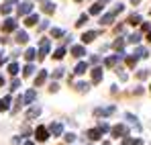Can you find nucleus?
<instances>
[{
    "instance_id": "f257e3e1",
    "label": "nucleus",
    "mask_w": 151,
    "mask_h": 145,
    "mask_svg": "<svg viewBox=\"0 0 151 145\" xmlns=\"http://www.w3.org/2000/svg\"><path fill=\"white\" fill-rule=\"evenodd\" d=\"M123 57H125V53H123V51H119L116 55H110V57H106V61H104V63H106V68H114V66H116V63H119Z\"/></svg>"
},
{
    "instance_id": "f03ea898",
    "label": "nucleus",
    "mask_w": 151,
    "mask_h": 145,
    "mask_svg": "<svg viewBox=\"0 0 151 145\" xmlns=\"http://www.w3.org/2000/svg\"><path fill=\"white\" fill-rule=\"evenodd\" d=\"M49 47H51V43H49V39H43L41 41V47H39V59H45V55L49 53Z\"/></svg>"
},
{
    "instance_id": "7ed1b4c3",
    "label": "nucleus",
    "mask_w": 151,
    "mask_h": 145,
    "mask_svg": "<svg viewBox=\"0 0 151 145\" xmlns=\"http://www.w3.org/2000/svg\"><path fill=\"white\" fill-rule=\"evenodd\" d=\"M35 137H37V141H47V139H49V131H47L45 127H37Z\"/></svg>"
},
{
    "instance_id": "20e7f679",
    "label": "nucleus",
    "mask_w": 151,
    "mask_h": 145,
    "mask_svg": "<svg viewBox=\"0 0 151 145\" xmlns=\"http://www.w3.org/2000/svg\"><path fill=\"white\" fill-rule=\"evenodd\" d=\"M49 133H51V135H55V137H59V135L63 133V125H61V123H51Z\"/></svg>"
},
{
    "instance_id": "39448f33",
    "label": "nucleus",
    "mask_w": 151,
    "mask_h": 145,
    "mask_svg": "<svg viewBox=\"0 0 151 145\" xmlns=\"http://www.w3.org/2000/svg\"><path fill=\"white\" fill-rule=\"evenodd\" d=\"M114 110H116L114 106H106V108H96L94 115H96V117H108V115H112Z\"/></svg>"
},
{
    "instance_id": "423d86ee",
    "label": "nucleus",
    "mask_w": 151,
    "mask_h": 145,
    "mask_svg": "<svg viewBox=\"0 0 151 145\" xmlns=\"http://www.w3.org/2000/svg\"><path fill=\"white\" fill-rule=\"evenodd\" d=\"M110 131H112V135H114V137H125L127 133H129L125 125H116V127H112Z\"/></svg>"
},
{
    "instance_id": "0eeeda50",
    "label": "nucleus",
    "mask_w": 151,
    "mask_h": 145,
    "mask_svg": "<svg viewBox=\"0 0 151 145\" xmlns=\"http://www.w3.org/2000/svg\"><path fill=\"white\" fill-rule=\"evenodd\" d=\"M14 29H17V21H14V19H6L4 25H2V31H4V33H10V31H14Z\"/></svg>"
},
{
    "instance_id": "6e6552de",
    "label": "nucleus",
    "mask_w": 151,
    "mask_h": 145,
    "mask_svg": "<svg viewBox=\"0 0 151 145\" xmlns=\"http://www.w3.org/2000/svg\"><path fill=\"white\" fill-rule=\"evenodd\" d=\"M31 10H33V4H31V2H23V4L19 6V14H21V17H25V14H29Z\"/></svg>"
},
{
    "instance_id": "1a4fd4ad",
    "label": "nucleus",
    "mask_w": 151,
    "mask_h": 145,
    "mask_svg": "<svg viewBox=\"0 0 151 145\" xmlns=\"http://www.w3.org/2000/svg\"><path fill=\"white\" fill-rule=\"evenodd\" d=\"M96 37H98V33H96V31H88V33H84V35H82V41H84V43H92Z\"/></svg>"
},
{
    "instance_id": "9d476101",
    "label": "nucleus",
    "mask_w": 151,
    "mask_h": 145,
    "mask_svg": "<svg viewBox=\"0 0 151 145\" xmlns=\"http://www.w3.org/2000/svg\"><path fill=\"white\" fill-rule=\"evenodd\" d=\"M92 82H94V84L102 82V68H94V70H92Z\"/></svg>"
},
{
    "instance_id": "9b49d317",
    "label": "nucleus",
    "mask_w": 151,
    "mask_h": 145,
    "mask_svg": "<svg viewBox=\"0 0 151 145\" xmlns=\"http://www.w3.org/2000/svg\"><path fill=\"white\" fill-rule=\"evenodd\" d=\"M114 12H108V14H104V17H100V25H110L112 21H114Z\"/></svg>"
},
{
    "instance_id": "f8f14e48",
    "label": "nucleus",
    "mask_w": 151,
    "mask_h": 145,
    "mask_svg": "<svg viewBox=\"0 0 151 145\" xmlns=\"http://www.w3.org/2000/svg\"><path fill=\"white\" fill-rule=\"evenodd\" d=\"M37 23H39V17H37V14H29V17L25 19V25H27V27H35Z\"/></svg>"
},
{
    "instance_id": "ddd939ff",
    "label": "nucleus",
    "mask_w": 151,
    "mask_h": 145,
    "mask_svg": "<svg viewBox=\"0 0 151 145\" xmlns=\"http://www.w3.org/2000/svg\"><path fill=\"white\" fill-rule=\"evenodd\" d=\"M88 137H90L92 141H98V139L102 137V131L100 129H92V131H88Z\"/></svg>"
},
{
    "instance_id": "4468645a",
    "label": "nucleus",
    "mask_w": 151,
    "mask_h": 145,
    "mask_svg": "<svg viewBox=\"0 0 151 145\" xmlns=\"http://www.w3.org/2000/svg\"><path fill=\"white\" fill-rule=\"evenodd\" d=\"M72 55H76V57H82V55H86V49L82 47V45H74V47H72Z\"/></svg>"
},
{
    "instance_id": "2eb2a0df",
    "label": "nucleus",
    "mask_w": 151,
    "mask_h": 145,
    "mask_svg": "<svg viewBox=\"0 0 151 145\" xmlns=\"http://www.w3.org/2000/svg\"><path fill=\"white\" fill-rule=\"evenodd\" d=\"M39 115H41V108H39V106H33V108L27 113V119H35V117H39Z\"/></svg>"
},
{
    "instance_id": "dca6fc26",
    "label": "nucleus",
    "mask_w": 151,
    "mask_h": 145,
    "mask_svg": "<svg viewBox=\"0 0 151 145\" xmlns=\"http://www.w3.org/2000/svg\"><path fill=\"white\" fill-rule=\"evenodd\" d=\"M86 70H88V63H86V61H80V63L76 66V74H78V76H82Z\"/></svg>"
},
{
    "instance_id": "f3484780",
    "label": "nucleus",
    "mask_w": 151,
    "mask_h": 145,
    "mask_svg": "<svg viewBox=\"0 0 151 145\" xmlns=\"http://www.w3.org/2000/svg\"><path fill=\"white\" fill-rule=\"evenodd\" d=\"M35 96H37V92H35V90H29V92L25 94V98H23V100H25L27 104H31V102L35 100Z\"/></svg>"
},
{
    "instance_id": "a211bd4d",
    "label": "nucleus",
    "mask_w": 151,
    "mask_h": 145,
    "mask_svg": "<svg viewBox=\"0 0 151 145\" xmlns=\"http://www.w3.org/2000/svg\"><path fill=\"white\" fill-rule=\"evenodd\" d=\"M45 80H47V72L43 70V72H41L39 76H37V80H35V86H41V84H43Z\"/></svg>"
},
{
    "instance_id": "6ab92c4d",
    "label": "nucleus",
    "mask_w": 151,
    "mask_h": 145,
    "mask_svg": "<svg viewBox=\"0 0 151 145\" xmlns=\"http://www.w3.org/2000/svg\"><path fill=\"white\" fill-rule=\"evenodd\" d=\"M100 12H102V4L100 2H96V4L90 6V14H100Z\"/></svg>"
},
{
    "instance_id": "aec40b11",
    "label": "nucleus",
    "mask_w": 151,
    "mask_h": 145,
    "mask_svg": "<svg viewBox=\"0 0 151 145\" xmlns=\"http://www.w3.org/2000/svg\"><path fill=\"white\" fill-rule=\"evenodd\" d=\"M27 41H29L27 33L25 31H19V33H17V43H27Z\"/></svg>"
},
{
    "instance_id": "412c9836",
    "label": "nucleus",
    "mask_w": 151,
    "mask_h": 145,
    "mask_svg": "<svg viewBox=\"0 0 151 145\" xmlns=\"http://www.w3.org/2000/svg\"><path fill=\"white\" fill-rule=\"evenodd\" d=\"M8 106H10V96H4L0 100V108L2 110H8Z\"/></svg>"
},
{
    "instance_id": "4be33fe9",
    "label": "nucleus",
    "mask_w": 151,
    "mask_h": 145,
    "mask_svg": "<svg viewBox=\"0 0 151 145\" xmlns=\"http://www.w3.org/2000/svg\"><path fill=\"white\" fill-rule=\"evenodd\" d=\"M135 55H137V57H147L149 51H147L145 47H137V49H135Z\"/></svg>"
},
{
    "instance_id": "5701e85b",
    "label": "nucleus",
    "mask_w": 151,
    "mask_h": 145,
    "mask_svg": "<svg viewBox=\"0 0 151 145\" xmlns=\"http://www.w3.org/2000/svg\"><path fill=\"white\" fill-rule=\"evenodd\" d=\"M137 59H139V57H137L135 53H133V55H129V57H127V66H129V68H135V63H137Z\"/></svg>"
},
{
    "instance_id": "b1692460",
    "label": "nucleus",
    "mask_w": 151,
    "mask_h": 145,
    "mask_svg": "<svg viewBox=\"0 0 151 145\" xmlns=\"http://www.w3.org/2000/svg\"><path fill=\"white\" fill-rule=\"evenodd\" d=\"M25 57H27V61H33V59L37 57V51H35V49H27Z\"/></svg>"
},
{
    "instance_id": "393cba45",
    "label": "nucleus",
    "mask_w": 151,
    "mask_h": 145,
    "mask_svg": "<svg viewBox=\"0 0 151 145\" xmlns=\"http://www.w3.org/2000/svg\"><path fill=\"white\" fill-rule=\"evenodd\" d=\"M33 72H35V66H33V63H27L25 70H23V74H25L27 78H29V76H33Z\"/></svg>"
},
{
    "instance_id": "a878e982",
    "label": "nucleus",
    "mask_w": 151,
    "mask_h": 145,
    "mask_svg": "<svg viewBox=\"0 0 151 145\" xmlns=\"http://www.w3.org/2000/svg\"><path fill=\"white\" fill-rule=\"evenodd\" d=\"M112 47L116 49V51H123V47H125V39H116V41L112 43Z\"/></svg>"
},
{
    "instance_id": "bb28decb",
    "label": "nucleus",
    "mask_w": 151,
    "mask_h": 145,
    "mask_svg": "<svg viewBox=\"0 0 151 145\" xmlns=\"http://www.w3.org/2000/svg\"><path fill=\"white\" fill-rule=\"evenodd\" d=\"M139 23H141V17H139V14H131V17H129V25L135 27V25H139Z\"/></svg>"
},
{
    "instance_id": "cd10ccee",
    "label": "nucleus",
    "mask_w": 151,
    "mask_h": 145,
    "mask_svg": "<svg viewBox=\"0 0 151 145\" xmlns=\"http://www.w3.org/2000/svg\"><path fill=\"white\" fill-rule=\"evenodd\" d=\"M53 10H55V6H53L51 2H45V4H43V12H47V14H51Z\"/></svg>"
},
{
    "instance_id": "c85d7f7f",
    "label": "nucleus",
    "mask_w": 151,
    "mask_h": 145,
    "mask_svg": "<svg viewBox=\"0 0 151 145\" xmlns=\"http://www.w3.org/2000/svg\"><path fill=\"white\" fill-rule=\"evenodd\" d=\"M80 92H88V88H90V84H86V82H78V86H76Z\"/></svg>"
},
{
    "instance_id": "c756f323",
    "label": "nucleus",
    "mask_w": 151,
    "mask_h": 145,
    "mask_svg": "<svg viewBox=\"0 0 151 145\" xmlns=\"http://www.w3.org/2000/svg\"><path fill=\"white\" fill-rule=\"evenodd\" d=\"M63 55H65V49H63V47L55 49V53H53V57H55V59H61V57H63Z\"/></svg>"
},
{
    "instance_id": "7c9ffc66",
    "label": "nucleus",
    "mask_w": 151,
    "mask_h": 145,
    "mask_svg": "<svg viewBox=\"0 0 151 145\" xmlns=\"http://www.w3.org/2000/svg\"><path fill=\"white\" fill-rule=\"evenodd\" d=\"M86 23H88V14H82V17L78 19V23H76V27H84Z\"/></svg>"
},
{
    "instance_id": "2f4dec72",
    "label": "nucleus",
    "mask_w": 151,
    "mask_h": 145,
    "mask_svg": "<svg viewBox=\"0 0 151 145\" xmlns=\"http://www.w3.org/2000/svg\"><path fill=\"white\" fill-rule=\"evenodd\" d=\"M8 74H10V76H17V74H19V66H17V63H10V66H8Z\"/></svg>"
},
{
    "instance_id": "473e14b6",
    "label": "nucleus",
    "mask_w": 151,
    "mask_h": 145,
    "mask_svg": "<svg viewBox=\"0 0 151 145\" xmlns=\"http://www.w3.org/2000/svg\"><path fill=\"white\" fill-rule=\"evenodd\" d=\"M127 41H129V43H135V45H137V43L141 41V35H137V33H135V35H131V37H129Z\"/></svg>"
},
{
    "instance_id": "72a5a7b5",
    "label": "nucleus",
    "mask_w": 151,
    "mask_h": 145,
    "mask_svg": "<svg viewBox=\"0 0 151 145\" xmlns=\"http://www.w3.org/2000/svg\"><path fill=\"white\" fill-rule=\"evenodd\" d=\"M10 10H12V6H10L8 2H6V4H2V8H0V12H2V14H8Z\"/></svg>"
},
{
    "instance_id": "f704fd0d",
    "label": "nucleus",
    "mask_w": 151,
    "mask_h": 145,
    "mask_svg": "<svg viewBox=\"0 0 151 145\" xmlns=\"http://www.w3.org/2000/svg\"><path fill=\"white\" fill-rule=\"evenodd\" d=\"M51 37H55V39L57 37H63V31L61 29H51Z\"/></svg>"
},
{
    "instance_id": "c9c22d12",
    "label": "nucleus",
    "mask_w": 151,
    "mask_h": 145,
    "mask_svg": "<svg viewBox=\"0 0 151 145\" xmlns=\"http://www.w3.org/2000/svg\"><path fill=\"white\" fill-rule=\"evenodd\" d=\"M65 141H68V143H74V141H76V135H74V133H68V135H65Z\"/></svg>"
},
{
    "instance_id": "e433bc0d",
    "label": "nucleus",
    "mask_w": 151,
    "mask_h": 145,
    "mask_svg": "<svg viewBox=\"0 0 151 145\" xmlns=\"http://www.w3.org/2000/svg\"><path fill=\"white\" fill-rule=\"evenodd\" d=\"M98 129H100L102 133H106V131H110V127H108L106 123H100V125H98Z\"/></svg>"
},
{
    "instance_id": "4c0bfd02",
    "label": "nucleus",
    "mask_w": 151,
    "mask_h": 145,
    "mask_svg": "<svg viewBox=\"0 0 151 145\" xmlns=\"http://www.w3.org/2000/svg\"><path fill=\"white\" fill-rule=\"evenodd\" d=\"M137 76H139V80H145V78L149 76V74H147V70H143V72H139Z\"/></svg>"
},
{
    "instance_id": "58836bf2",
    "label": "nucleus",
    "mask_w": 151,
    "mask_h": 145,
    "mask_svg": "<svg viewBox=\"0 0 151 145\" xmlns=\"http://www.w3.org/2000/svg\"><path fill=\"white\" fill-rule=\"evenodd\" d=\"M19 86H21V82H19V80H12V84H10V88H12V90H17Z\"/></svg>"
},
{
    "instance_id": "ea45409f",
    "label": "nucleus",
    "mask_w": 151,
    "mask_h": 145,
    "mask_svg": "<svg viewBox=\"0 0 151 145\" xmlns=\"http://www.w3.org/2000/svg\"><path fill=\"white\" fill-rule=\"evenodd\" d=\"M61 76H63V70H55L53 72V78H61Z\"/></svg>"
},
{
    "instance_id": "a19ab883",
    "label": "nucleus",
    "mask_w": 151,
    "mask_h": 145,
    "mask_svg": "<svg viewBox=\"0 0 151 145\" xmlns=\"http://www.w3.org/2000/svg\"><path fill=\"white\" fill-rule=\"evenodd\" d=\"M90 61H92V63H98V61H100V57H98V55H92V59H90Z\"/></svg>"
},
{
    "instance_id": "79ce46f5",
    "label": "nucleus",
    "mask_w": 151,
    "mask_h": 145,
    "mask_svg": "<svg viewBox=\"0 0 151 145\" xmlns=\"http://www.w3.org/2000/svg\"><path fill=\"white\" fill-rule=\"evenodd\" d=\"M129 145H143V141H141V139H135V141H131Z\"/></svg>"
},
{
    "instance_id": "37998d69",
    "label": "nucleus",
    "mask_w": 151,
    "mask_h": 145,
    "mask_svg": "<svg viewBox=\"0 0 151 145\" xmlns=\"http://www.w3.org/2000/svg\"><path fill=\"white\" fill-rule=\"evenodd\" d=\"M49 90H51V92H57V90H59V86H57V84H51Z\"/></svg>"
},
{
    "instance_id": "c03bdc74",
    "label": "nucleus",
    "mask_w": 151,
    "mask_h": 145,
    "mask_svg": "<svg viewBox=\"0 0 151 145\" xmlns=\"http://www.w3.org/2000/svg\"><path fill=\"white\" fill-rule=\"evenodd\" d=\"M47 27H49V25H47V23H41V25H39V31H45Z\"/></svg>"
},
{
    "instance_id": "a18cd8bd",
    "label": "nucleus",
    "mask_w": 151,
    "mask_h": 145,
    "mask_svg": "<svg viewBox=\"0 0 151 145\" xmlns=\"http://www.w3.org/2000/svg\"><path fill=\"white\" fill-rule=\"evenodd\" d=\"M119 72H121V70H119ZM119 78H121V80L125 82V80H127V74H125V72H121V74H119Z\"/></svg>"
},
{
    "instance_id": "49530a36",
    "label": "nucleus",
    "mask_w": 151,
    "mask_h": 145,
    "mask_svg": "<svg viewBox=\"0 0 151 145\" xmlns=\"http://www.w3.org/2000/svg\"><path fill=\"white\" fill-rule=\"evenodd\" d=\"M6 2H8V4H17L19 0H6Z\"/></svg>"
},
{
    "instance_id": "de8ad7c7",
    "label": "nucleus",
    "mask_w": 151,
    "mask_h": 145,
    "mask_svg": "<svg viewBox=\"0 0 151 145\" xmlns=\"http://www.w3.org/2000/svg\"><path fill=\"white\" fill-rule=\"evenodd\" d=\"M147 39H149V41H151V29H149V31H147Z\"/></svg>"
},
{
    "instance_id": "09e8293b",
    "label": "nucleus",
    "mask_w": 151,
    "mask_h": 145,
    "mask_svg": "<svg viewBox=\"0 0 151 145\" xmlns=\"http://www.w3.org/2000/svg\"><path fill=\"white\" fill-rule=\"evenodd\" d=\"M2 63H4V55H0V66H2Z\"/></svg>"
},
{
    "instance_id": "8fccbe9b",
    "label": "nucleus",
    "mask_w": 151,
    "mask_h": 145,
    "mask_svg": "<svg viewBox=\"0 0 151 145\" xmlns=\"http://www.w3.org/2000/svg\"><path fill=\"white\" fill-rule=\"evenodd\" d=\"M139 2H141V0H131V4H139Z\"/></svg>"
},
{
    "instance_id": "3c124183",
    "label": "nucleus",
    "mask_w": 151,
    "mask_h": 145,
    "mask_svg": "<svg viewBox=\"0 0 151 145\" xmlns=\"http://www.w3.org/2000/svg\"><path fill=\"white\" fill-rule=\"evenodd\" d=\"M2 84H4V78H2V76H0V86H2Z\"/></svg>"
},
{
    "instance_id": "603ef678",
    "label": "nucleus",
    "mask_w": 151,
    "mask_h": 145,
    "mask_svg": "<svg viewBox=\"0 0 151 145\" xmlns=\"http://www.w3.org/2000/svg\"><path fill=\"white\" fill-rule=\"evenodd\" d=\"M25 145H35V143H31V141H27V143Z\"/></svg>"
},
{
    "instance_id": "864d4df0",
    "label": "nucleus",
    "mask_w": 151,
    "mask_h": 145,
    "mask_svg": "<svg viewBox=\"0 0 151 145\" xmlns=\"http://www.w3.org/2000/svg\"><path fill=\"white\" fill-rule=\"evenodd\" d=\"M100 2H102V4H106V2H108V0H100Z\"/></svg>"
},
{
    "instance_id": "5fc2aeb1",
    "label": "nucleus",
    "mask_w": 151,
    "mask_h": 145,
    "mask_svg": "<svg viewBox=\"0 0 151 145\" xmlns=\"http://www.w3.org/2000/svg\"><path fill=\"white\" fill-rule=\"evenodd\" d=\"M102 145H110V143H108V141H104V143H102Z\"/></svg>"
},
{
    "instance_id": "6e6d98bb",
    "label": "nucleus",
    "mask_w": 151,
    "mask_h": 145,
    "mask_svg": "<svg viewBox=\"0 0 151 145\" xmlns=\"http://www.w3.org/2000/svg\"><path fill=\"white\" fill-rule=\"evenodd\" d=\"M76 2H80V0H76Z\"/></svg>"
}]
</instances>
